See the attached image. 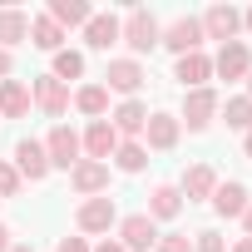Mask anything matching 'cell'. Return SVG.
I'll return each mask as SVG.
<instances>
[{
    "mask_svg": "<svg viewBox=\"0 0 252 252\" xmlns=\"http://www.w3.org/2000/svg\"><path fill=\"white\" fill-rule=\"evenodd\" d=\"M119 247H129V252H149L154 242H158V227H154V218L149 213H134V218H124V227H119Z\"/></svg>",
    "mask_w": 252,
    "mask_h": 252,
    "instance_id": "cell-4",
    "label": "cell"
},
{
    "mask_svg": "<svg viewBox=\"0 0 252 252\" xmlns=\"http://www.w3.org/2000/svg\"><path fill=\"white\" fill-rule=\"evenodd\" d=\"M247 99H252V69H247Z\"/></svg>",
    "mask_w": 252,
    "mask_h": 252,
    "instance_id": "cell-40",
    "label": "cell"
},
{
    "mask_svg": "<svg viewBox=\"0 0 252 252\" xmlns=\"http://www.w3.org/2000/svg\"><path fill=\"white\" fill-rule=\"evenodd\" d=\"M89 5H84V0H50V20L64 30V25H89Z\"/></svg>",
    "mask_w": 252,
    "mask_h": 252,
    "instance_id": "cell-22",
    "label": "cell"
},
{
    "mask_svg": "<svg viewBox=\"0 0 252 252\" xmlns=\"http://www.w3.org/2000/svg\"><path fill=\"white\" fill-rule=\"evenodd\" d=\"M60 252H89V247H84V237H64V242H60Z\"/></svg>",
    "mask_w": 252,
    "mask_h": 252,
    "instance_id": "cell-32",
    "label": "cell"
},
{
    "mask_svg": "<svg viewBox=\"0 0 252 252\" xmlns=\"http://www.w3.org/2000/svg\"><path fill=\"white\" fill-rule=\"evenodd\" d=\"M193 252H227V247H222L218 232H198V237H193Z\"/></svg>",
    "mask_w": 252,
    "mask_h": 252,
    "instance_id": "cell-30",
    "label": "cell"
},
{
    "mask_svg": "<svg viewBox=\"0 0 252 252\" xmlns=\"http://www.w3.org/2000/svg\"><path fill=\"white\" fill-rule=\"evenodd\" d=\"M69 183H74L84 198H99V193L109 188V163H94V158H84V163H74V168H69Z\"/></svg>",
    "mask_w": 252,
    "mask_h": 252,
    "instance_id": "cell-7",
    "label": "cell"
},
{
    "mask_svg": "<svg viewBox=\"0 0 252 252\" xmlns=\"http://www.w3.org/2000/svg\"><path fill=\"white\" fill-rule=\"evenodd\" d=\"M222 114H227V129H242V134L252 129V99H247V94H242V99H227Z\"/></svg>",
    "mask_w": 252,
    "mask_h": 252,
    "instance_id": "cell-28",
    "label": "cell"
},
{
    "mask_svg": "<svg viewBox=\"0 0 252 252\" xmlns=\"http://www.w3.org/2000/svg\"><path fill=\"white\" fill-rule=\"evenodd\" d=\"M178 129H183V124L173 119V114H149V149H173L178 144Z\"/></svg>",
    "mask_w": 252,
    "mask_h": 252,
    "instance_id": "cell-18",
    "label": "cell"
},
{
    "mask_svg": "<svg viewBox=\"0 0 252 252\" xmlns=\"http://www.w3.org/2000/svg\"><path fill=\"white\" fill-rule=\"evenodd\" d=\"M242 149H247V158H252V129H247V144H242Z\"/></svg>",
    "mask_w": 252,
    "mask_h": 252,
    "instance_id": "cell-38",
    "label": "cell"
},
{
    "mask_svg": "<svg viewBox=\"0 0 252 252\" xmlns=\"http://www.w3.org/2000/svg\"><path fill=\"white\" fill-rule=\"evenodd\" d=\"M119 40L129 45L134 55H149V50L163 40V30H158V20H154L149 10H129V20L119 25Z\"/></svg>",
    "mask_w": 252,
    "mask_h": 252,
    "instance_id": "cell-1",
    "label": "cell"
},
{
    "mask_svg": "<svg viewBox=\"0 0 252 252\" xmlns=\"http://www.w3.org/2000/svg\"><path fill=\"white\" fill-rule=\"evenodd\" d=\"M242 222H247V237H252V203H247V213H242Z\"/></svg>",
    "mask_w": 252,
    "mask_h": 252,
    "instance_id": "cell-37",
    "label": "cell"
},
{
    "mask_svg": "<svg viewBox=\"0 0 252 252\" xmlns=\"http://www.w3.org/2000/svg\"><path fill=\"white\" fill-rule=\"evenodd\" d=\"M35 104H40L45 114H55V119H60V114L69 109V89H64L55 74H45V79H35Z\"/></svg>",
    "mask_w": 252,
    "mask_h": 252,
    "instance_id": "cell-11",
    "label": "cell"
},
{
    "mask_svg": "<svg viewBox=\"0 0 252 252\" xmlns=\"http://www.w3.org/2000/svg\"><path fill=\"white\" fill-rule=\"evenodd\" d=\"M158 45H168L173 55H198V45H203V25H198L193 15H183V20H173V25L163 30Z\"/></svg>",
    "mask_w": 252,
    "mask_h": 252,
    "instance_id": "cell-3",
    "label": "cell"
},
{
    "mask_svg": "<svg viewBox=\"0 0 252 252\" xmlns=\"http://www.w3.org/2000/svg\"><path fill=\"white\" fill-rule=\"evenodd\" d=\"M232 252H252V237H242V242H237V247H232Z\"/></svg>",
    "mask_w": 252,
    "mask_h": 252,
    "instance_id": "cell-35",
    "label": "cell"
},
{
    "mask_svg": "<svg viewBox=\"0 0 252 252\" xmlns=\"http://www.w3.org/2000/svg\"><path fill=\"white\" fill-rule=\"evenodd\" d=\"M20 40H30V15L25 10H0V50H10Z\"/></svg>",
    "mask_w": 252,
    "mask_h": 252,
    "instance_id": "cell-20",
    "label": "cell"
},
{
    "mask_svg": "<svg viewBox=\"0 0 252 252\" xmlns=\"http://www.w3.org/2000/svg\"><path fill=\"white\" fill-rule=\"evenodd\" d=\"M144 129H149V109L139 99H124L114 109V134H144Z\"/></svg>",
    "mask_w": 252,
    "mask_h": 252,
    "instance_id": "cell-15",
    "label": "cell"
},
{
    "mask_svg": "<svg viewBox=\"0 0 252 252\" xmlns=\"http://www.w3.org/2000/svg\"><path fill=\"white\" fill-rule=\"evenodd\" d=\"M60 40H64V30H60L50 15L30 20V45H35V50H55V55H60Z\"/></svg>",
    "mask_w": 252,
    "mask_h": 252,
    "instance_id": "cell-24",
    "label": "cell"
},
{
    "mask_svg": "<svg viewBox=\"0 0 252 252\" xmlns=\"http://www.w3.org/2000/svg\"><path fill=\"white\" fill-rule=\"evenodd\" d=\"M0 252H10V232L5 227H0Z\"/></svg>",
    "mask_w": 252,
    "mask_h": 252,
    "instance_id": "cell-34",
    "label": "cell"
},
{
    "mask_svg": "<svg viewBox=\"0 0 252 252\" xmlns=\"http://www.w3.org/2000/svg\"><path fill=\"white\" fill-rule=\"evenodd\" d=\"M74 222H79L84 232H109V222H114V198H84L79 213H74Z\"/></svg>",
    "mask_w": 252,
    "mask_h": 252,
    "instance_id": "cell-9",
    "label": "cell"
},
{
    "mask_svg": "<svg viewBox=\"0 0 252 252\" xmlns=\"http://www.w3.org/2000/svg\"><path fill=\"white\" fill-rule=\"evenodd\" d=\"M104 79H109V89H119V94H139V84H144V69H139V60H114Z\"/></svg>",
    "mask_w": 252,
    "mask_h": 252,
    "instance_id": "cell-14",
    "label": "cell"
},
{
    "mask_svg": "<svg viewBox=\"0 0 252 252\" xmlns=\"http://www.w3.org/2000/svg\"><path fill=\"white\" fill-rule=\"evenodd\" d=\"M158 252H193V242L173 232V237H163V242H158Z\"/></svg>",
    "mask_w": 252,
    "mask_h": 252,
    "instance_id": "cell-31",
    "label": "cell"
},
{
    "mask_svg": "<svg viewBox=\"0 0 252 252\" xmlns=\"http://www.w3.org/2000/svg\"><path fill=\"white\" fill-rule=\"evenodd\" d=\"M30 114V89L20 79H0V119H20Z\"/></svg>",
    "mask_w": 252,
    "mask_h": 252,
    "instance_id": "cell-13",
    "label": "cell"
},
{
    "mask_svg": "<svg viewBox=\"0 0 252 252\" xmlns=\"http://www.w3.org/2000/svg\"><path fill=\"white\" fill-rule=\"evenodd\" d=\"M178 208H183V193H178V188L158 183V188L149 193V218H178Z\"/></svg>",
    "mask_w": 252,
    "mask_h": 252,
    "instance_id": "cell-23",
    "label": "cell"
},
{
    "mask_svg": "<svg viewBox=\"0 0 252 252\" xmlns=\"http://www.w3.org/2000/svg\"><path fill=\"white\" fill-rule=\"evenodd\" d=\"M242 25H247V30H252V10H247V15H242Z\"/></svg>",
    "mask_w": 252,
    "mask_h": 252,
    "instance_id": "cell-39",
    "label": "cell"
},
{
    "mask_svg": "<svg viewBox=\"0 0 252 252\" xmlns=\"http://www.w3.org/2000/svg\"><path fill=\"white\" fill-rule=\"evenodd\" d=\"M79 74H84V55L79 50H60L55 55V79L64 84V79H79Z\"/></svg>",
    "mask_w": 252,
    "mask_h": 252,
    "instance_id": "cell-26",
    "label": "cell"
},
{
    "mask_svg": "<svg viewBox=\"0 0 252 252\" xmlns=\"http://www.w3.org/2000/svg\"><path fill=\"white\" fill-rule=\"evenodd\" d=\"M10 252H30V247H15V242H10Z\"/></svg>",
    "mask_w": 252,
    "mask_h": 252,
    "instance_id": "cell-41",
    "label": "cell"
},
{
    "mask_svg": "<svg viewBox=\"0 0 252 252\" xmlns=\"http://www.w3.org/2000/svg\"><path fill=\"white\" fill-rule=\"evenodd\" d=\"M213 114H218V94H213V89H193L188 104H183V119H178V124H188V129H208Z\"/></svg>",
    "mask_w": 252,
    "mask_h": 252,
    "instance_id": "cell-8",
    "label": "cell"
},
{
    "mask_svg": "<svg viewBox=\"0 0 252 252\" xmlns=\"http://www.w3.org/2000/svg\"><path fill=\"white\" fill-rule=\"evenodd\" d=\"M213 208H218L222 218H242V213H247V188H242V183H218V188H213Z\"/></svg>",
    "mask_w": 252,
    "mask_h": 252,
    "instance_id": "cell-17",
    "label": "cell"
},
{
    "mask_svg": "<svg viewBox=\"0 0 252 252\" xmlns=\"http://www.w3.org/2000/svg\"><path fill=\"white\" fill-rule=\"evenodd\" d=\"M84 40H89V50H109V45L119 40V20H114V15H89Z\"/></svg>",
    "mask_w": 252,
    "mask_h": 252,
    "instance_id": "cell-21",
    "label": "cell"
},
{
    "mask_svg": "<svg viewBox=\"0 0 252 252\" xmlns=\"http://www.w3.org/2000/svg\"><path fill=\"white\" fill-rule=\"evenodd\" d=\"M213 69H218L222 79H242V74L252 69V60H247V45H237V40H232V45H222V50H218V60H213Z\"/></svg>",
    "mask_w": 252,
    "mask_h": 252,
    "instance_id": "cell-12",
    "label": "cell"
},
{
    "mask_svg": "<svg viewBox=\"0 0 252 252\" xmlns=\"http://www.w3.org/2000/svg\"><path fill=\"white\" fill-rule=\"evenodd\" d=\"M45 158H50V168H74L79 163V134L64 129V124H55L50 139H45Z\"/></svg>",
    "mask_w": 252,
    "mask_h": 252,
    "instance_id": "cell-2",
    "label": "cell"
},
{
    "mask_svg": "<svg viewBox=\"0 0 252 252\" xmlns=\"http://www.w3.org/2000/svg\"><path fill=\"white\" fill-rule=\"evenodd\" d=\"M15 163H20V173H25L30 183H40V178L50 173V158H45V144H35V139H20V144H15Z\"/></svg>",
    "mask_w": 252,
    "mask_h": 252,
    "instance_id": "cell-10",
    "label": "cell"
},
{
    "mask_svg": "<svg viewBox=\"0 0 252 252\" xmlns=\"http://www.w3.org/2000/svg\"><path fill=\"white\" fill-rule=\"evenodd\" d=\"M208 74H213V60H208V55H178L173 79H183V89H203Z\"/></svg>",
    "mask_w": 252,
    "mask_h": 252,
    "instance_id": "cell-16",
    "label": "cell"
},
{
    "mask_svg": "<svg viewBox=\"0 0 252 252\" xmlns=\"http://www.w3.org/2000/svg\"><path fill=\"white\" fill-rule=\"evenodd\" d=\"M94 252H124V247H119V242H104V247H94Z\"/></svg>",
    "mask_w": 252,
    "mask_h": 252,
    "instance_id": "cell-36",
    "label": "cell"
},
{
    "mask_svg": "<svg viewBox=\"0 0 252 252\" xmlns=\"http://www.w3.org/2000/svg\"><path fill=\"white\" fill-rule=\"evenodd\" d=\"M79 149H84V154H89L94 163H104V158H114V149H119V134H114V124H109V119H94Z\"/></svg>",
    "mask_w": 252,
    "mask_h": 252,
    "instance_id": "cell-6",
    "label": "cell"
},
{
    "mask_svg": "<svg viewBox=\"0 0 252 252\" xmlns=\"http://www.w3.org/2000/svg\"><path fill=\"white\" fill-rule=\"evenodd\" d=\"M15 193H20V168L0 163V198H15Z\"/></svg>",
    "mask_w": 252,
    "mask_h": 252,
    "instance_id": "cell-29",
    "label": "cell"
},
{
    "mask_svg": "<svg viewBox=\"0 0 252 252\" xmlns=\"http://www.w3.org/2000/svg\"><path fill=\"white\" fill-rule=\"evenodd\" d=\"M74 104H79L84 114H104V109H109V89H104V84H84V89L74 94Z\"/></svg>",
    "mask_w": 252,
    "mask_h": 252,
    "instance_id": "cell-27",
    "label": "cell"
},
{
    "mask_svg": "<svg viewBox=\"0 0 252 252\" xmlns=\"http://www.w3.org/2000/svg\"><path fill=\"white\" fill-rule=\"evenodd\" d=\"M114 163H119L124 173H139V168L149 163V149H144V144H119V149H114Z\"/></svg>",
    "mask_w": 252,
    "mask_h": 252,
    "instance_id": "cell-25",
    "label": "cell"
},
{
    "mask_svg": "<svg viewBox=\"0 0 252 252\" xmlns=\"http://www.w3.org/2000/svg\"><path fill=\"white\" fill-rule=\"evenodd\" d=\"M198 25H203V35H208V40H222V45H232V35L242 30V15H237L232 5H213V10H208Z\"/></svg>",
    "mask_w": 252,
    "mask_h": 252,
    "instance_id": "cell-5",
    "label": "cell"
},
{
    "mask_svg": "<svg viewBox=\"0 0 252 252\" xmlns=\"http://www.w3.org/2000/svg\"><path fill=\"white\" fill-rule=\"evenodd\" d=\"M0 74H10V50H0Z\"/></svg>",
    "mask_w": 252,
    "mask_h": 252,
    "instance_id": "cell-33",
    "label": "cell"
},
{
    "mask_svg": "<svg viewBox=\"0 0 252 252\" xmlns=\"http://www.w3.org/2000/svg\"><path fill=\"white\" fill-rule=\"evenodd\" d=\"M213 188H218V173H213L208 163H198V168H188V173H183V193H188V203L213 198Z\"/></svg>",
    "mask_w": 252,
    "mask_h": 252,
    "instance_id": "cell-19",
    "label": "cell"
}]
</instances>
